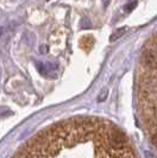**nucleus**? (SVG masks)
Wrapping results in <instances>:
<instances>
[{"mask_svg": "<svg viewBox=\"0 0 157 158\" xmlns=\"http://www.w3.org/2000/svg\"><path fill=\"white\" fill-rule=\"evenodd\" d=\"M137 6V1H131V2H129V4H126L125 6H124V10H125L126 12H131L134 7Z\"/></svg>", "mask_w": 157, "mask_h": 158, "instance_id": "39448f33", "label": "nucleus"}, {"mask_svg": "<svg viewBox=\"0 0 157 158\" xmlns=\"http://www.w3.org/2000/svg\"><path fill=\"white\" fill-rule=\"evenodd\" d=\"M37 70H38L39 74L43 75V76H47L48 73H49L48 67L44 63H42V62H38V63H37Z\"/></svg>", "mask_w": 157, "mask_h": 158, "instance_id": "7ed1b4c3", "label": "nucleus"}, {"mask_svg": "<svg viewBox=\"0 0 157 158\" xmlns=\"http://www.w3.org/2000/svg\"><path fill=\"white\" fill-rule=\"evenodd\" d=\"M126 31H127V29H126V27H120V29L116 30V31H114L113 33H112V35H111L110 42H114V40H119L120 37H123V36L125 35Z\"/></svg>", "mask_w": 157, "mask_h": 158, "instance_id": "f03ea898", "label": "nucleus"}, {"mask_svg": "<svg viewBox=\"0 0 157 158\" xmlns=\"http://www.w3.org/2000/svg\"><path fill=\"white\" fill-rule=\"evenodd\" d=\"M48 50H49L48 45H42V47H40V52H43V54L48 52Z\"/></svg>", "mask_w": 157, "mask_h": 158, "instance_id": "423d86ee", "label": "nucleus"}, {"mask_svg": "<svg viewBox=\"0 0 157 158\" xmlns=\"http://www.w3.org/2000/svg\"><path fill=\"white\" fill-rule=\"evenodd\" d=\"M152 143L157 146V133H155V135H152Z\"/></svg>", "mask_w": 157, "mask_h": 158, "instance_id": "0eeeda50", "label": "nucleus"}, {"mask_svg": "<svg viewBox=\"0 0 157 158\" xmlns=\"http://www.w3.org/2000/svg\"><path fill=\"white\" fill-rule=\"evenodd\" d=\"M142 62L143 64L149 68L151 70H156L157 69V54L152 50H146L143 56H142Z\"/></svg>", "mask_w": 157, "mask_h": 158, "instance_id": "f257e3e1", "label": "nucleus"}, {"mask_svg": "<svg viewBox=\"0 0 157 158\" xmlns=\"http://www.w3.org/2000/svg\"><path fill=\"white\" fill-rule=\"evenodd\" d=\"M108 2H110V0H105V2H104V6H107V5H108Z\"/></svg>", "mask_w": 157, "mask_h": 158, "instance_id": "6e6552de", "label": "nucleus"}, {"mask_svg": "<svg viewBox=\"0 0 157 158\" xmlns=\"http://www.w3.org/2000/svg\"><path fill=\"white\" fill-rule=\"evenodd\" d=\"M107 94H108V90H107V88H104V89H101L100 94H99V96H98V101H99V102H102V101H105V100H106V98H107Z\"/></svg>", "mask_w": 157, "mask_h": 158, "instance_id": "20e7f679", "label": "nucleus"}]
</instances>
